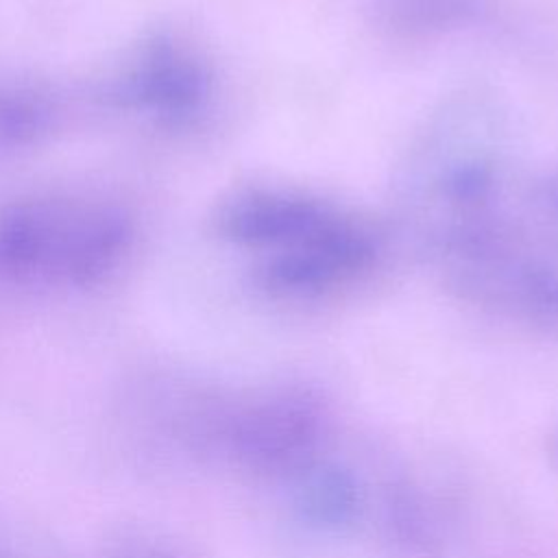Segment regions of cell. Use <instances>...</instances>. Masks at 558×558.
Here are the masks:
<instances>
[{
    "instance_id": "cell-1",
    "label": "cell",
    "mask_w": 558,
    "mask_h": 558,
    "mask_svg": "<svg viewBox=\"0 0 558 558\" xmlns=\"http://www.w3.org/2000/svg\"><path fill=\"white\" fill-rule=\"evenodd\" d=\"M375 255L373 233L362 222L333 211L320 227L275 251L262 279L279 294H320L366 272Z\"/></svg>"
},
{
    "instance_id": "cell-2",
    "label": "cell",
    "mask_w": 558,
    "mask_h": 558,
    "mask_svg": "<svg viewBox=\"0 0 558 558\" xmlns=\"http://www.w3.org/2000/svg\"><path fill=\"white\" fill-rule=\"evenodd\" d=\"M480 7L482 0H386L381 11L395 28L427 33L469 22Z\"/></svg>"
}]
</instances>
